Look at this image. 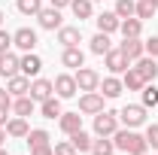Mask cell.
I'll return each instance as SVG.
<instances>
[{"mask_svg": "<svg viewBox=\"0 0 158 155\" xmlns=\"http://www.w3.org/2000/svg\"><path fill=\"white\" fill-rule=\"evenodd\" d=\"M113 12H116L118 19H131V15L137 12V3H134V0H116V9H113Z\"/></svg>", "mask_w": 158, "mask_h": 155, "instance_id": "31", "label": "cell"}, {"mask_svg": "<svg viewBox=\"0 0 158 155\" xmlns=\"http://www.w3.org/2000/svg\"><path fill=\"white\" fill-rule=\"evenodd\" d=\"M140 21H146V19H152L155 15V6H152V0H140L137 3V12H134Z\"/></svg>", "mask_w": 158, "mask_h": 155, "instance_id": "34", "label": "cell"}, {"mask_svg": "<svg viewBox=\"0 0 158 155\" xmlns=\"http://www.w3.org/2000/svg\"><path fill=\"white\" fill-rule=\"evenodd\" d=\"M94 24H98V31H100V34H113V31H118L122 19H118L116 12H100L98 19H94Z\"/></svg>", "mask_w": 158, "mask_h": 155, "instance_id": "19", "label": "cell"}, {"mask_svg": "<svg viewBox=\"0 0 158 155\" xmlns=\"http://www.w3.org/2000/svg\"><path fill=\"white\" fill-rule=\"evenodd\" d=\"M3 19H6V15H3V9H0V24H3Z\"/></svg>", "mask_w": 158, "mask_h": 155, "instance_id": "44", "label": "cell"}, {"mask_svg": "<svg viewBox=\"0 0 158 155\" xmlns=\"http://www.w3.org/2000/svg\"><path fill=\"white\" fill-rule=\"evenodd\" d=\"M0 155H9V152H6V149H3V146H0Z\"/></svg>", "mask_w": 158, "mask_h": 155, "instance_id": "45", "label": "cell"}, {"mask_svg": "<svg viewBox=\"0 0 158 155\" xmlns=\"http://www.w3.org/2000/svg\"><path fill=\"white\" fill-rule=\"evenodd\" d=\"M12 46L21 49V52H34V46H37V31H31V27H19V31L12 34Z\"/></svg>", "mask_w": 158, "mask_h": 155, "instance_id": "9", "label": "cell"}, {"mask_svg": "<svg viewBox=\"0 0 158 155\" xmlns=\"http://www.w3.org/2000/svg\"><path fill=\"white\" fill-rule=\"evenodd\" d=\"M61 64H64V67H73V70L85 67V55H82V49H79V46H67V49L61 52Z\"/></svg>", "mask_w": 158, "mask_h": 155, "instance_id": "14", "label": "cell"}, {"mask_svg": "<svg viewBox=\"0 0 158 155\" xmlns=\"http://www.w3.org/2000/svg\"><path fill=\"white\" fill-rule=\"evenodd\" d=\"M143 49H146V55H152V58H158V37L146 40V43H143Z\"/></svg>", "mask_w": 158, "mask_h": 155, "instance_id": "38", "label": "cell"}, {"mask_svg": "<svg viewBox=\"0 0 158 155\" xmlns=\"http://www.w3.org/2000/svg\"><path fill=\"white\" fill-rule=\"evenodd\" d=\"M6 137H9V134H6V128H0V146L6 143Z\"/></svg>", "mask_w": 158, "mask_h": 155, "instance_id": "43", "label": "cell"}, {"mask_svg": "<svg viewBox=\"0 0 158 155\" xmlns=\"http://www.w3.org/2000/svg\"><path fill=\"white\" fill-rule=\"evenodd\" d=\"M152 6H155V9H158V0H152Z\"/></svg>", "mask_w": 158, "mask_h": 155, "instance_id": "46", "label": "cell"}, {"mask_svg": "<svg viewBox=\"0 0 158 155\" xmlns=\"http://www.w3.org/2000/svg\"><path fill=\"white\" fill-rule=\"evenodd\" d=\"M118 31H122V37H140V34H143V21H140L137 15H131V19H122Z\"/></svg>", "mask_w": 158, "mask_h": 155, "instance_id": "25", "label": "cell"}, {"mask_svg": "<svg viewBox=\"0 0 158 155\" xmlns=\"http://www.w3.org/2000/svg\"><path fill=\"white\" fill-rule=\"evenodd\" d=\"M58 43L67 49V46H79L82 43V31L79 27H58Z\"/></svg>", "mask_w": 158, "mask_h": 155, "instance_id": "23", "label": "cell"}, {"mask_svg": "<svg viewBox=\"0 0 158 155\" xmlns=\"http://www.w3.org/2000/svg\"><path fill=\"white\" fill-rule=\"evenodd\" d=\"M6 122H9V110H0V128H6Z\"/></svg>", "mask_w": 158, "mask_h": 155, "instance_id": "41", "label": "cell"}, {"mask_svg": "<svg viewBox=\"0 0 158 155\" xmlns=\"http://www.w3.org/2000/svg\"><path fill=\"white\" fill-rule=\"evenodd\" d=\"M103 100H106V97L100 94V91H85V94L79 97V113L98 116V113H103Z\"/></svg>", "mask_w": 158, "mask_h": 155, "instance_id": "3", "label": "cell"}, {"mask_svg": "<svg viewBox=\"0 0 158 155\" xmlns=\"http://www.w3.org/2000/svg\"><path fill=\"white\" fill-rule=\"evenodd\" d=\"M91 3H100V0H91Z\"/></svg>", "mask_w": 158, "mask_h": 155, "instance_id": "47", "label": "cell"}, {"mask_svg": "<svg viewBox=\"0 0 158 155\" xmlns=\"http://www.w3.org/2000/svg\"><path fill=\"white\" fill-rule=\"evenodd\" d=\"M9 46H12V34L0 27V55H3V52H9Z\"/></svg>", "mask_w": 158, "mask_h": 155, "instance_id": "37", "label": "cell"}, {"mask_svg": "<svg viewBox=\"0 0 158 155\" xmlns=\"http://www.w3.org/2000/svg\"><path fill=\"white\" fill-rule=\"evenodd\" d=\"M37 19H40V27L43 31H58V27H64L61 24V9H55V6H43L37 12Z\"/></svg>", "mask_w": 158, "mask_h": 155, "instance_id": "8", "label": "cell"}, {"mask_svg": "<svg viewBox=\"0 0 158 155\" xmlns=\"http://www.w3.org/2000/svg\"><path fill=\"white\" fill-rule=\"evenodd\" d=\"M70 143L76 146V152H91V134H85V131H76V134H70Z\"/></svg>", "mask_w": 158, "mask_h": 155, "instance_id": "29", "label": "cell"}, {"mask_svg": "<svg viewBox=\"0 0 158 155\" xmlns=\"http://www.w3.org/2000/svg\"><path fill=\"white\" fill-rule=\"evenodd\" d=\"M118 119L125 122V128H140V125L146 122V107H143V103H128V107L118 113Z\"/></svg>", "mask_w": 158, "mask_h": 155, "instance_id": "4", "label": "cell"}, {"mask_svg": "<svg viewBox=\"0 0 158 155\" xmlns=\"http://www.w3.org/2000/svg\"><path fill=\"white\" fill-rule=\"evenodd\" d=\"M52 6L55 9H64V6H70V0H52Z\"/></svg>", "mask_w": 158, "mask_h": 155, "instance_id": "42", "label": "cell"}, {"mask_svg": "<svg viewBox=\"0 0 158 155\" xmlns=\"http://www.w3.org/2000/svg\"><path fill=\"white\" fill-rule=\"evenodd\" d=\"M134 64H137L134 70H137L146 82H155V79H158V64H155V58H152V55H143V58H137Z\"/></svg>", "mask_w": 158, "mask_h": 155, "instance_id": "11", "label": "cell"}, {"mask_svg": "<svg viewBox=\"0 0 158 155\" xmlns=\"http://www.w3.org/2000/svg\"><path fill=\"white\" fill-rule=\"evenodd\" d=\"M52 149H55V155H76V146H73L70 140H64V143H55Z\"/></svg>", "mask_w": 158, "mask_h": 155, "instance_id": "35", "label": "cell"}, {"mask_svg": "<svg viewBox=\"0 0 158 155\" xmlns=\"http://www.w3.org/2000/svg\"><path fill=\"white\" fill-rule=\"evenodd\" d=\"M40 70H43V58L34 55V52H24V55H21V73H24L27 79H31V76L37 79Z\"/></svg>", "mask_w": 158, "mask_h": 155, "instance_id": "15", "label": "cell"}, {"mask_svg": "<svg viewBox=\"0 0 158 155\" xmlns=\"http://www.w3.org/2000/svg\"><path fill=\"white\" fill-rule=\"evenodd\" d=\"M113 143H116V149L128 155H146L149 152V143H146V137L137 134L134 128H125V131H116L113 134Z\"/></svg>", "mask_w": 158, "mask_h": 155, "instance_id": "1", "label": "cell"}, {"mask_svg": "<svg viewBox=\"0 0 158 155\" xmlns=\"http://www.w3.org/2000/svg\"><path fill=\"white\" fill-rule=\"evenodd\" d=\"M146 143H149V146H152V149H158V125H149V128H146Z\"/></svg>", "mask_w": 158, "mask_h": 155, "instance_id": "36", "label": "cell"}, {"mask_svg": "<svg viewBox=\"0 0 158 155\" xmlns=\"http://www.w3.org/2000/svg\"><path fill=\"white\" fill-rule=\"evenodd\" d=\"M31 155H55L52 143H43V146H31Z\"/></svg>", "mask_w": 158, "mask_h": 155, "instance_id": "39", "label": "cell"}, {"mask_svg": "<svg viewBox=\"0 0 158 155\" xmlns=\"http://www.w3.org/2000/svg\"><path fill=\"white\" fill-rule=\"evenodd\" d=\"M70 9H73V15L82 21V19H91L94 3H91V0H70Z\"/></svg>", "mask_w": 158, "mask_h": 155, "instance_id": "27", "label": "cell"}, {"mask_svg": "<svg viewBox=\"0 0 158 155\" xmlns=\"http://www.w3.org/2000/svg\"><path fill=\"white\" fill-rule=\"evenodd\" d=\"M6 134L15 137V140H24V137L31 134V125H27V119H21V116L9 119V122H6Z\"/></svg>", "mask_w": 158, "mask_h": 155, "instance_id": "18", "label": "cell"}, {"mask_svg": "<svg viewBox=\"0 0 158 155\" xmlns=\"http://www.w3.org/2000/svg\"><path fill=\"white\" fill-rule=\"evenodd\" d=\"M52 85H55V94H58L61 100H67V97H73L79 91L76 76H70V73H58V76L52 79Z\"/></svg>", "mask_w": 158, "mask_h": 155, "instance_id": "6", "label": "cell"}, {"mask_svg": "<svg viewBox=\"0 0 158 155\" xmlns=\"http://www.w3.org/2000/svg\"><path fill=\"white\" fill-rule=\"evenodd\" d=\"M103 67L116 76V73H125V70L131 67V61L125 58V52H122V49H110V52L103 55Z\"/></svg>", "mask_w": 158, "mask_h": 155, "instance_id": "7", "label": "cell"}, {"mask_svg": "<svg viewBox=\"0 0 158 155\" xmlns=\"http://www.w3.org/2000/svg\"><path fill=\"white\" fill-rule=\"evenodd\" d=\"M19 70H21V58L15 52H3V55H0V76L9 79V76H15Z\"/></svg>", "mask_w": 158, "mask_h": 155, "instance_id": "13", "label": "cell"}, {"mask_svg": "<svg viewBox=\"0 0 158 155\" xmlns=\"http://www.w3.org/2000/svg\"><path fill=\"white\" fill-rule=\"evenodd\" d=\"M118 131V113H110V110H103L94 116V134L98 137H113Z\"/></svg>", "mask_w": 158, "mask_h": 155, "instance_id": "2", "label": "cell"}, {"mask_svg": "<svg viewBox=\"0 0 158 155\" xmlns=\"http://www.w3.org/2000/svg\"><path fill=\"white\" fill-rule=\"evenodd\" d=\"M146 155H149V152H146Z\"/></svg>", "mask_w": 158, "mask_h": 155, "instance_id": "48", "label": "cell"}, {"mask_svg": "<svg viewBox=\"0 0 158 155\" xmlns=\"http://www.w3.org/2000/svg\"><path fill=\"white\" fill-rule=\"evenodd\" d=\"M110 49H113V40H110V34H94V37H91V52H94V55H106V52H110Z\"/></svg>", "mask_w": 158, "mask_h": 155, "instance_id": "26", "label": "cell"}, {"mask_svg": "<svg viewBox=\"0 0 158 155\" xmlns=\"http://www.w3.org/2000/svg\"><path fill=\"white\" fill-rule=\"evenodd\" d=\"M31 146H43V143H49L52 137H49V131H43V128H31V134L24 137Z\"/></svg>", "mask_w": 158, "mask_h": 155, "instance_id": "33", "label": "cell"}, {"mask_svg": "<svg viewBox=\"0 0 158 155\" xmlns=\"http://www.w3.org/2000/svg\"><path fill=\"white\" fill-rule=\"evenodd\" d=\"M122 85H125V91H143L146 79L140 76L134 67H128V70H125V76H122Z\"/></svg>", "mask_w": 158, "mask_h": 155, "instance_id": "21", "label": "cell"}, {"mask_svg": "<svg viewBox=\"0 0 158 155\" xmlns=\"http://www.w3.org/2000/svg\"><path fill=\"white\" fill-rule=\"evenodd\" d=\"M0 110H12V94L6 88H0Z\"/></svg>", "mask_w": 158, "mask_h": 155, "instance_id": "40", "label": "cell"}, {"mask_svg": "<svg viewBox=\"0 0 158 155\" xmlns=\"http://www.w3.org/2000/svg\"><path fill=\"white\" fill-rule=\"evenodd\" d=\"M140 97H143V107H146V110H149V107H158V88H155V82H146L143 91H140Z\"/></svg>", "mask_w": 158, "mask_h": 155, "instance_id": "30", "label": "cell"}, {"mask_svg": "<svg viewBox=\"0 0 158 155\" xmlns=\"http://www.w3.org/2000/svg\"><path fill=\"white\" fill-rule=\"evenodd\" d=\"M58 125H61V131H64L67 137L76 134V131H82V116H79V110H76V113H61Z\"/></svg>", "mask_w": 158, "mask_h": 155, "instance_id": "17", "label": "cell"}, {"mask_svg": "<svg viewBox=\"0 0 158 155\" xmlns=\"http://www.w3.org/2000/svg\"><path fill=\"white\" fill-rule=\"evenodd\" d=\"M40 113H43L46 119H61V113H64V107H61V97H58V94L46 97V100L40 103Z\"/></svg>", "mask_w": 158, "mask_h": 155, "instance_id": "20", "label": "cell"}, {"mask_svg": "<svg viewBox=\"0 0 158 155\" xmlns=\"http://www.w3.org/2000/svg\"><path fill=\"white\" fill-rule=\"evenodd\" d=\"M103 97H118L122 91H125V85H122V79L116 76H106V79H100V88H98Z\"/></svg>", "mask_w": 158, "mask_h": 155, "instance_id": "22", "label": "cell"}, {"mask_svg": "<svg viewBox=\"0 0 158 155\" xmlns=\"http://www.w3.org/2000/svg\"><path fill=\"white\" fill-rule=\"evenodd\" d=\"M113 152H116V143L110 137H98L91 143V155H113Z\"/></svg>", "mask_w": 158, "mask_h": 155, "instance_id": "28", "label": "cell"}, {"mask_svg": "<svg viewBox=\"0 0 158 155\" xmlns=\"http://www.w3.org/2000/svg\"><path fill=\"white\" fill-rule=\"evenodd\" d=\"M118 49L125 52V58L131 61V64H134L137 58H143V55H146V49H143V40H140V37H125L122 43H118Z\"/></svg>", "mask_w": 158, "mask_h": 155, "instance_id": "10", "label": "cell"}, {"mask_svg": "<svg viewBox=\"0 0 158 155\" xmlns=\"http://www.w3.org/2000/svg\"><path fill=\"white\" fill-rule=\"evenodd\" d=\"M27 94L34 97V100H40V103H43V100H46V97H52L55 94V85H52V79H34V82H31V91H27Z\"/></svg>", "mask_w": 158, "mask_h": 155, "instance_id": "12", "label": "cell"}, {"mask_svg": "<svg viewBox=\"0 0 158 155\" xmlns=\"http://www.w3.org/2000/svg\"><path fill=\"white\" fill-rule=\"evenodd\" d=\"M73 76H76L79 91H98V88H100V73L91 70V67H79Z\"/></svg>", "mask_w": 158, "mask_h": 155, "instance_id": "5", "label": "cell"}, {"mask_svg": "<svg viewBox=\"0 0 158 155\" xmlns=\"http://www.w3.org/2000/svg\"><path fill=\"white\" fill-rule=\"evenodd\" d=\"M34 97L31 94H21V97H12V110H15V116H21V119H27L31 113H34Z\"/></svg>", "mask_w": 158, "mask_h": 155, "instance_id": "24", "label": "cell"}, {"mask_svg": "<svg viewBox=\"0 0 158 155\" xmlns=\"http://www.w3.org/2000/svg\"><path fill=\"white\" fill-rule=\"evenodd\" d=\"M15 6H19L21 15H37L43 9V0H15Z\"/></svg>", "mask_w": 158, "mask_h": 155, "instance_id": "32", "label": "cell"}, {"mask_svg": "<svg viewBox=\"0 0 158 155\" xmlns=\"http://www.w3.org/2000/svg\"><path fill=\"white\" fill-rule=\"evenodd\" d=\"M6 91H9L12 97L27 94V91H31V79L24 76V73H15V76H9V79H6Z\"/></svg>", "mask_w": 158, "mask_h": 155, "instance_id": "16", "label": "cell"}]
</instances>
